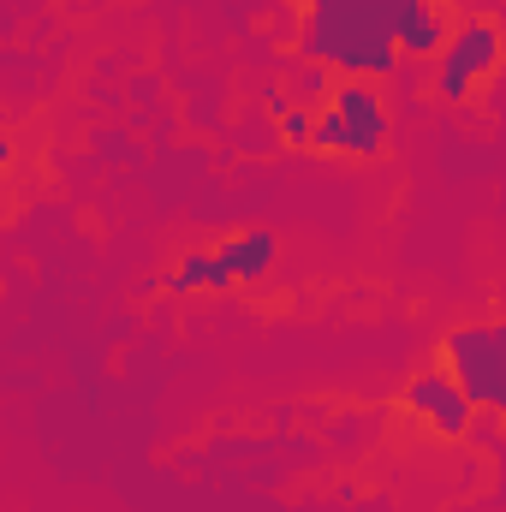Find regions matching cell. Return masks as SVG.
<instances>
[{"instance_id": "cell-7", "label": "cell", "mask_w": 506, "mask_h": 512, "mask_svg": "<svg viewBox=\"0 0 506 512\" xmlns=\"http://www.w3.org/2000/svg\"><path fill=\"white\" fill-rule=\"evenodd\" d=\"M215 256V268L227 274V280H262L268 268H274V256H280V239L268 233V227H251V233H233V239H221V251Z\"/></svg>"}, {"instance_id": "cell-3", "label": "cell", "mask_w": 506, "mask_h": 512, "mask_svg": "<svg viewBox=\"0 0 506 512\" xmlns=\"http://www.w3.org/2000/svg\"><path fill=\"white\" fill-rule=\"evenodd\" d=\"M447 376L477 411H506V328L501 322H465L441 340Z\"/></svg>"}, {"instance_id": "cell-11", "label": "cell", "mask_w": 506, "mask_h": 512, "mask_svg": "<svg viewBox=\"0 0 506 512\" xmlns=\"http://www.w3.org/2000/svg\"><path fill=\"white\" fill-rule=\"evenodd\" d=\"M501 0H459V18H495Z\"/></svg>"}, {"instance_id": "cell-13", "label": "cell", "mask_w": 506, "mask_h": 512, "mask_svg": "<svg viewBox=\"0 0 506 512\" xmlns=\"http://www.w3.org/2000/svg\"><path fill=\"white\" fill-rule=\"evenodd\" d=\"M6 161H12V143H6V137H0V173H6Z\"/></svg>"}, {"instance_id": "cell-10", "label": "cell", "mask_w": 506, "mask_h": 512, "mask_svg": "<svg viewBox=\"0 0 506 512\" xmlns=\"http://www.w3.org/2000/svg\"><path fill=\"white\" fill-rule=\"evenodd\" d=\"M274 120H280V137H286L292 149H310V126H316V108H298V102H292V108H286V114H274Z\"/></svg>"}, {"instance_id": "cell-9", "label": "cell", "mask_w": 506, "mask_h": 512, "mask_svg": "<svg viewBox=\"0 0 506 512\" xmlns=\"http://www.w3.org/2000/svg\"><path fill=\"white\" fill-rule=\"evenodd\" d=\"M286 96L298 102V108H322L328 102V90H334V72L328 66H310V60H292V72H286Z\"/></svg>"}, {"instance_id": "cell-1", "label": "cell", "mask_w": 506, "mask_h": 512, "mask_svg": "<svg viewBox=\"0 0 506 512\" xmlns=\"http://www.w3.org/2000/svg\"><path fill=\"white\" fill-rule=\"evenodd\" d=\"M393 6L399 0H304L292 24V48L310 66H328L340 78H393Z\"/></svg>"}, {"instance_id": "cell-6", "label": "cell", "mask_w": 506, "mask_h": 512, "mask_svg": "<svg viewBox=\"0 0 506 512\" xmlns=\"http://www.w3.org/2000/svg\"><path fill=\"white\" fill-rule=\"evenodd\" d=\"M447 30H453V18L429 12L423 0H399L393 6V48H399V60H435Z\"/></svg>"}, {"instance_id": "cell-12", "label": "cell", "mask_w": 506, "mask_h": 512, "mask_svg": "<svg viewBox=\"0 0 506 512\" xmlns=\"http://www.w3.org/2000/svg\"><path fill=\"white\" fill-rule=\"evenodd\" d=\"M423 6H429V12H447V18L459 12V0H423Z\"/></svg>"}, {"instance_id": "cell-4", "label": "cell", "mask_w": 506, "mask_h": 512, "mask_svg": "<svg viewBox=\"0 0 506 512\" xmlns=\"http://www.w3.org/2000/svg\"><path fill=\"white\" fill-rule=\"evenodd\" d=\"M501 66V24L495 18H465L447 30L441 54H435V96L441 102H471L477 84Z\"/></svg>"}, {"instance_id": "cell-8", "label": "cell", "mask_w": 506, "mask_h": 512, "mask_svg": "<svg viewBox=\"0 0 506 512\" xmlns=\"http://www.w3.org/2000/svg\"><path fill=\"white\" fill-rule=\"evenodd\" d=\"M203 286H215V292H221V286H233V280L215 268V256H209V251H191L179 268H167V274H161V292H173V298L203 292Z\"/></svg>"}, {"instance_id": "cell-2", "label": "cell", "mask_w": 506, "mask_h": 512, "mask_svg": "<svg viewBox=\"0 0 506 512\" xmlns=\"http://www.w3.org/2000/svg\"><path fill=\"white\" fill-rule=\"evenodd\" d=\"M310 149H334L352 161H376L387 149V102L370 78H334L328 102L316 108Z\"/></svg>"}, {"instance_id": "cell-5", "label": "cell", "mask_w": 506, "mask_h": 512, "mask_svg": "<svg viewBox=\"0 0 506 512\" xmlns=\"http://www.w3.org/2000/svg\"><path fill=\"white\" fill-rule=\"evenodd\" d=\"M405 411L411 417H423L435 435H447V441H465V429H471V417H477V405L459 393V382L447 376V370H423V376H411L405 382Z\"/></svg>"}]
</instances>
